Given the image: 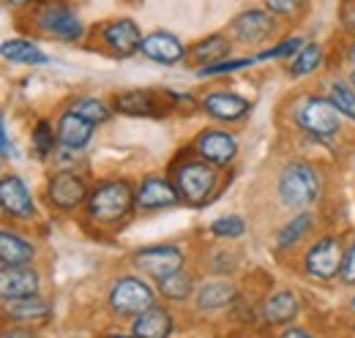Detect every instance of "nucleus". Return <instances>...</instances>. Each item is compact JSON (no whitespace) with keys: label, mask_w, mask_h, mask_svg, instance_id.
I'll list each match as a JSON object with an SVG mask.
<instances>
[{"label":"nucleus","mask_w":355,"mask_h":338,"mask_svg":"<svg viewBox=\"0 0 355 338\" xmlns=\"http://www.w3.org/2000/svg\"><path fill=\"white\" fill-rule=\"evenodd\" d=\"M295 123L317 139H331L339 131V109L331 104V98L311 96V98L301 101V107L295 112Z\"/></svg>","instance_id":"3"},{"label":"nucleus","mask_w":355,"mask_h":338,"mask_svg":"<svg viewBox=\"0 0 355 338\" xmlns=\"http://www.w3.org/2000/svg\"><path fill=\"white\" fill-rule=\"evenodd\" d=\"M266 6H268V11H273V14H279V17H293V14L301 11L304 0H266Z\"/></svg>","instance_id":"35"},{"label":"nucleus","mask_w":355,"mask_h":338,"mask_svg":"<svg viewBox=\"0 0 355 338\" xmlns=\"http://www.w3.org/2000/svg\"><path fill=\"white\" fill-rule=\"evenodd\" d=\"M311 226V215L309 213H298L282 232H279V249H290L293 243H298Z\"/></svg>","instance_id":"29"},{"label":"nucleus","mask_w":355,"mask_h":338,"mask_svg":"<svg viewBox=\"0 0 355 338\" xmlns=\"http://www.w3.org/2000/svg\"><path fill=\"white\" fill-rule=\"evenodd\" d=\"M298 308H301V303L293 292H276V295H270L266 300L263 314H266V319L270 325H287V322L295 319Z\"/></svg>","instance_id":"21"},{"label":"nucleus","mask_w":355,"mask_h":338,"mask_svg":"<svg viewBox=\"0 0 355 338\" xmlns=\"http://www.w3.org/2000/svg\"><path fill=\"white\" fill-rule=\"evenodd\" d=\"M6 314L14 317V319H22V322H39L49 317V305L39 297H17V300H6Z\"/></svg>","instance_id":"24"},{"label":"nucleus","mask_w":355,"mask_h":338,"mask_svg":"<svg viewBox=\"0 0 355 338\" xmlns=\"http://www.w3.org/2000/svg\"><path fill=\"white\" fill-rule=\"evenodd\" d=\"M0 153L3 156H14V148L8 145V139H6V128H3V112H0Z\"/></svg>","instance_id":"38"},{"label":"nucleus","mask_w":355,"mask_h":338,"mask_svg":"<svg viewBox=\"0 0 355 338\" xmlns=\"http://www.w3.org/2000/svg\"><path fill=\"white\" fill-rule=\"evenodd\" d=\"M178 194L189 202H205L216 188V169L202 161H189L175 172Z\"/></svg>","instance_id":"4"},{"label":"nucleus","mask_w":355,"mask_h":338,"mask_svg":"<svg viewBox=\"0 0 355 338\" xmlns=\"http://www.w3.org/2000/svg\"><path fill=\"white\" fill-rule=\"evenodd\" d=\"M197 153H200L208 164L222 167V164H230V161L235 159L238 142H235V136H230V134H224V131H205V134L197 139Z\"/></svg>","instance_id":"12"},{"label":"nucleus","mask_w":355,"mask_h":338,"mask_svg":"<svg viewBox=\"0 0 355 338\" xmlns=\"http://www.w3.org/2000/svg\"><path fill=\"white\" fill-rule=\"evenodd\" d=\"M301 46H304V42L301 39H287V42H282L279 46H273V49H268V52H263L257 60H268V57H287V55H298L301 52Z\"/></svg>","instance_id":"33"},{"label":"nucleus","mask_w":355,"mask_h":338,"mask_svg":"<svg viewBox=\"0 0 355 338\" xmlns=\"http://www.w3.org/2000/svg\"><path fill=\"white\" fill-rule=\"evenodd\" d=\"M279 197L287 208H306L320 197V177L309 164H290L279 177Z\"/></svg>","instance_id":"2"},{"label":"nucleus","mask_w":355,"mask_h":338,"mask_svg":"<svg viewBox=\"0 0 355 338\" xmlns=\"http://www.w3.org/2000/svg\"><path fill=\"white\" fill-rule=\"evenodd\" d=\"M243 221L238 218V215H222V218H216L214 224H211V232L216 235V238H241L243 235Z\"/></svg>","instance_id":"32"},{"label":"nucleus","mask_w":355,"mask_h":338,"mask_svg":"<svg viewBox=\"0 0 355 338\" xmlns=\"http://www.w3.org/2000/svg\"><path fill=\"white\" fill-rule=\"evenodd\" d=\"M132 330L134 338H167L173 333V319H170V314L164 308L150 305L148 311L137 314Z\"/></svg>","instance_id":"17"},{"label":"nucleus","mask_w":355,"mask_h":338,"mask_svg":"<svg viewBox=\"0 0 355 338\" xmlns=\"http://www.w3.org/2000/svg\"><path fill=\"white\" fill-rule=\"evenodd\" d=\"M110 338H126V336H110Z\"/></svg>","instance_id":"45"},{"label":"nucleus","mask_w":355,"mask_h":338,"mask_svg":"<svg viewBox=\"0 0 355 338\" xmlns=\"http://www.w3.org/2000/svg\"><path fill=\"white\" fill-rule=\"evenodd\" d=\"M36 19H39V28L44 33H49V36H55V39L77 42L83 36V22H80V17L66 3H58V0L46 3V6L39 8Z\"/></svg>","instance_id":"5"},{"label":"nucleus","mask_w":355,"mask_h":338,"mask_svg":"<svg viewBox=\"0 0 355 338\" xmlns=\"http://www.w3.org/2000/svg\"><path fill=\"white\" fill-rule=\"evenodd\" d=\"M350 60H353V66H355V44L350 46Z\"/></svg>","instance_id":"41"},{"label":"nucleus","mask_w":355,"mask_h":338,"mask_svg":"<svg viewBox=\"0 0 355 338\" xmlns=\"http://www.w3.org/2000/svg\"><path fill=\"white\" fill-rule=\"evenodd\" d=\"M134 265L142 270V273H148V276H153L156 281H162L164 276H173L180 270V265H183V254L180 249L175 246H153V249H142V251L134 256Z\"/></svg>","instance_id":"8"},{"label":"nucleus","mask_w":355,"mask_h":338,"mask_svg":"<svg viewBox=\"0 0 355 338\" xmlns=\"http://www.w3.org/2000/svg\"><path fill=\"white\" fill-rule=\"evenodd\" d=\"M104 44L118 55V57H129L142 46V36L139 28L132 19H115L104 28Z\"/></svg>","instance_id":"13"},{"label":"nucleus","mask_w":355,"mask_h":338,"mask_svg":"<svg viewBox=\"0 0 355 338\" xmlns=\"http://www.w3.org/2000/svg\"><path fill=\"white\" fill-rule=\"evenodd\" d=\"M159 290H162V295H167L170 300H183V297L191 295V278L178 270V273L164 276V278L159 281Z\"/></svg>","instance_id":"30"},{"label":"nucleus","mask_w":355,"mask_h":338,"mask_svg":"<svg viewBox=\"0 0 355 338\" xmlns=\"http://www.w3.org/2000/svg\"><path fill=\"white\" fill-rule=\"evenodd\" d=\"M342 259H345L342 243H339L336 238H322V240H317V243L309 249L304 265H306V273H309L311 278H322V281H328V278L339 276V270H342Z\"/></svg>","instance_id":"7"},{"label":"nucleus","mask_w":355,"mask_h":338,"mask_svg":"<svg viewBox=\"0 0 355 338\" xmlns=\"http://www.w3.org/2000/svg\"><path fill=\"white\" fill-rule=\"evenodd\" d=\"M85 197H88L85 183H83L74 172H58V175L49 180V199H52V205H58V208H63V211L77 208Z\"/></svg>","instance_id":"11"},{"label":"nucleus","mask_w":355,"mask_h":338,"mask_svg":"<svg viewBox=\"0 0 355 338\" xmlns=\"http://www.w3.org/2000/svg\"><path fill=\"white\" fill-rule=\"evenodd\" d=\"M328 98H331V104L339 109V115L350 118L355 123V87H347L345 82H334L331 84Z\"/></svg>","instance_id":"28"},{"label":"nucleus","mask_w":355,"mask_h":338,"mask_svg":"<svg viewBox=\"0 0 355 338\" xmlns=\"http://www.w3.org/2000/svg\"><path fill=\"white\" fill-rule=\"evenodd\" d=\"M33 246L14 232L0 229V265H28L33 259Z\"/></svg>","instance_id":"22"},{"label":"nucleus","mask_w":355,"mask_h":338,"mask_svg":"<svg viewBox=\"0 0 355 338\" xmlns=\"http://www.w3.org/2000/svg\"><path fill=\"white\" fill-rule=\"evenodd\" d=\"M232 297H235V287L230 281H211L200 290L197 305L200 308H224L232 303Z\"/></svg>","instance_id":"25"},{"label":"nucleus","mask_w":355,"mask_h":338,"mask_svg":"<svg viewBox=\"0 0 355 338\" xmlns=\"http://www.w3.org/2000/svg\"><path fill=\"white\" fill-rule=\"evenodd\" d=\"M132 205H134L132 186L123 183V180H107V183H101L88 197L90 218L104 221V224H112V221L126 218L129 211H132Z\"/></svg>","instance_id":"1"},{"label":"nucleus","mask_w":355,"mask_h":338,"mask_svg":"<svg viewBox=\"0 0 355 338\" xmlns=\"http://www.w3.org/2000/svg\"><path fill=\"white\" fill-rule=\"evenodd\" d=\"M137 202L139 208L145 211H156V208H170L178 202V191L164 180V177H145L142 186H139V194H137Z\"/></svg>","instance_id":"16"},{"label":"nucleus","mask_w":355,"mask_h":338,"mask_svg":"<svg viewBox=\"0 0 355 338\" xmlns=\"http://www.w3.org/2000/svg\"><path fill=\"white\" fill-rule=\"evenodd\" d=\"M71 112L80 115V118H85V121H90L93 126H96V123H104V121L110 118V109H107L101 101H96V98H80V101H74V104H71Z\"/></svg>","instance_id":"31"},{"label":"nucleus","mask_w":355,"mask_h":338,"mask_svg":"<svg viewBox=\"0 0 355 338\" xmlns=\"http://www.w3.org/2000/svg\"><path fill=\"white\" fill-rule=\"evenodd\" d=\"M110 305L115 314H142L153 305V290L139 278H121L110 292Z\"/></svg>","instance_id":"6"},{"label":"nucleus","mask_w":355,"mask_h":338,"mask_svg":"<svg viewBox=\"0 0 355 338\" xmlns=\"http://www.w3.org/2000/svg\"><path fill=\"white\" fill-rule=\"evenodd\" d=\"M230 52V44H227V39H222V36H211V39H205V42H200L197 46H194V60L197 63H216V60H222L224 55Z\"/></svg>","instance_id":"27"},{"label":"nucleus","mask_w":355,"mask_h":338,"mask_svg":"<svg viewBox=\"0 0 355 338\" xmlns=\"http://www.w3.org/2000/svg\"><path fill=\"white\" fill-rule=\"evenodd\" d=\"M139 49H142L145 57H150V60H156V63H167V66L183 60V55H186L180 39H175L173 33H164V30H156V33L145 36Z\"/></svg>","instance_id":"14"},{"label":"nucleus","mask_w":355,"mask_h":338,"mask_svg":"<svg viewBox=\"0 0 355 338\" xmlns=\"http://www.w3.org/2000/svg\"><path fill=\"white\" fill-rule=\"evenodd\" d=\"M350 305H353V311H355V297H353V303H350Z\"/></svg>","instance_id":"44"},{"label":"nucleus","mask_w":355,"mask_h":338,"mask_svg":"<svg viewBox=\"0 0 355 338\" xmlns=\"http://www.w3.org/2000/svg\"><path fill=\"white\" fill-rule=\"evenodd\" d=\"M33 142H36V150L42 153V156H49L52 153V148H55V139H52V131L46 123H39L36 128V136H33Z\"/></svg>","instance_id":"36"},{"label":"nucleus","mask_w":355,"mask_h":338,"mask_svg":"<svg viewBox=\"0 0 355 338\" xmlns=\"http://www.w3.org/2000/svg\"><path fill=\"white\" fill-rule=\"evenodd\" d=\"M0 208L8 211L11 215H17V218H31L36 211L33 199H31V191L19 177H6L0 183Z\"/></svg>","instance_id":"15"},{"label":"nucleus","mask_w":355,"mask_h":338,"mask_svg":"<svg viewBox=\"0 0 355 338\" xmlns=\"http://www.w3.org/2000/svg\"><path fill=\"white\" fill-rule=\"evenodd\" d=\"M320 63H322V49H320L317 44H304L301 52L293 57L290 74H293V77H306L311 71H317Z\"/></svg>","instance_id":"26"},{"label":"nucleus","mask_w":355,"mask_h":338,"mask_svg":"<svg viewBox=\"0 0 355 338\" xmlns=\"http://www.w3.org/2000/svg\"><path fill=\"white\" fill-rule=\"evenodd\" d=\"M339 276H342L345 284H355V243L350 246V251L345 254V259H342V270H339Z\"/></svg>","instance_id":"37"},{"label":"nucleus","mask_w":355,"mask_h":338,"mask_svg":"<svg viewBox=\"0 0 355 338\" xmlns=\"http://www.w3.org/2000/svg\"><path fill=\"white\" fill-rule=\"evenodd\" d=\"M202 107L216 121H241L249 112V101L241 98V96H235V93H211L202 101Z\"/></svg>","instance_id":"18"},{"label":"nucleus","mask_w":355,"mask_h":338,"mask_svg":"<svg viewBox=\"0 0 355 338\" xmlns=\"http://www.w3.org/2000/svg\"><path fill=\"white\" fill-rule=\"evenodd\" d=\"M58 136H60V142L66 148L80 150V148L88 145L90 136H93V123L80 118V115H74V112H66L60 118V123H58Z\"/></svg>","instance_id":"19"},{"label":"nucleus","mask_w":355,"mask_h":338,"mask_svg":"<svg viewBox=\"0 0 355 338\" xmlns=\"http://www.w3.org/2000/svg\"><path fill=\"white\" fill-rule=\"evenodd\" d=\"M8 3H14V6H22V3H28V0H8Z\"/></svg>","instance_id":"42"},{"label":"nucleus","mask_w":355,"mask_h":338,"mask_svg":"<svg viewBox=\"0 0 355 338\" xmlns=\"http://www.w3.org/2000/svg\"><path fill=\"white\" fill-rule=\"evenodd\" d=\"M254 60H227V63H211L200 71V77H214V74H227V71H238V69H246L252 66Z\"/></svg>","instance_id":"34"},{"label":"nucleus","mask_w":355,"mask_h":338,"mask_svg":"<svg viewBox=\"0 0 355 338\" xmlns=\"http://www.w3.org/2000/svg\"><path fill=\"white\" fill-rule=\"evenodd\" d=\"M0 338H36V336L28 333V330H8V333H3Z\"/></svg>","instance_id":"40"},{"label":"nucleus","mask_w":355,"mask_h":338,"mask_svg":"<svg viewBox=\"0 0 355 338\" xmlns=\"http://www.w3.org/2000/svg\"><path fill=\"white\" fill-rule=\"evenodd\" d=\"M273 30H276L273 17L266 14V11H260V8L243 11V14H238L235 22H232V33H235V39L243 44L268 42V39L273 36Z\"/></svg>","instance_id":"10"},{"label":"nucleus","mask_w":355,"mask_h":338,"mask_svg":"<svg viewBox=\"0 0 355 338\" xmlns=\"http://www.w3.org/2000/svg\"><path fill=\"white\" fill-rule=\"evenodd\" d=\"M350 80H353V87H355V71H353V77H350Z\"/></svg>","instance_id":"43"},{"label":"nucleus","mask_w":355,"mask_h":338,"mask_svg":"<svg viewBox=\"0 0 355 338\" xmlns=\"http://www.w3.org/2000/svg\"><path fill=\"white\" fill-rule=\"evenodd\" d=\"M282 338H311L306 330H301V328H290V330H284V336Z\"/></svg>","instance_id":"39"},{"label":"nucleus","mask_w":355,"mask_h":338,"mask_svg":"<svg viewBox=\"0 0 355 338\" xmlns=\"http://www.w3.org/2000/svg\"><path fill=\"white\" fill-rule=\"evenodd\" d=\"M115 107L123 115H159V109H164L159 104L156 93H150V90H129L115 98Z\"/></svg>","instance_id":"20"},{"label":"nucleus","mask_w":355,"mask_h":338,"mask_svg":"<svg viewBox=\"0 0 355 338\" xmlns=\"http://www.w3.org/2000/svg\"><path fill=\"white\" fill-rule=\"evenodd\" d=\"M39 292V276L28 265H3L0 270V297L17 300V297H33Z\"/></svg>","instance_id":"9"},{"label":"nucleus","mask_w":355,"mask_h":338,"mask_svg":"<svg viewBox=\"0 0 355 338\" xmlns=\"http://www.w3.org/2000/svg\"><path fill=\"white\" fill-rule=\"evenodd\" d=\"M0 55L11 63H31V66H42L46 63V55L31 42H22V39H11V42L0 44Z\"/></svg>","instance_id":"23"}]
</instances>
